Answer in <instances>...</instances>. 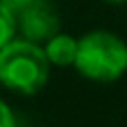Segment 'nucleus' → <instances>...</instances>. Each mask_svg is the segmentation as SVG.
I'll return each instance as SVG.
<instances>
[{"label":"nucleus","instance_id":"nucleus-4","mask_svg":"<svg viewBox=\"0 0 127 127\" xmlns=\"http://www.w3.org/2000/svg\"><path fill=\"white\" fill-rule=\"evenodd\" d=\"M45 56L49 60V65L56 67H69L76 60V51H78V40L74 36L67 33H54L47 42H45Z\"/></svg>","mask_w":127,"mask_h":127},{"label":"nucleus","instance_id":"nucleus-7","mask_svg":"<svg viewBox=\"0 0 127 127\" xmlns=\"http://www.w3.org/2000/svg\"><path fill=\"white\" fill-rule=\"evenodd\" d=\"M2 2H4L13 13H18V11H22L25 7H29V4H31V2H36V0H2Z\"/></svg>","mask_w":127,"mask_h":127},{"label":"nucleus","instance_id":"nucleus-8","mask_svg":"<svg viewBox=\"0 0 127 127\" xmlns=\"http://www.w3.org/2000/svg\"><path fill=\"white\" fill-rule=\"evenodd\" d=\"M107 2H114V4H121V2H127V0H107Z\"/></svg>","mask_w":127,"mask_h":127},{"label":"nucleus","instance_id":"nucleus-5","mask_svg":"<svg viewBox=\"0 0 127 127\" xmlns=\"http://www.w3.org/2000/svg\"><path fill=\"white\" fill-rule=\"evenodd\" d=\"M16 33V13L0 0V47H4Z\"/></svg>","mask_w":127,"mask_h":127},{"label":"nucleus","instance_id":"nucleus-1","mask_svg":"<svg viewBox=\"0 0 127 127\" xmlns=\"http://www.w3.org/2000/svg\"><path fill=\"white\" fill-rule=\"evenodd\" d=\"M49 80V60L38 42L27 38L0 47V83L18 94H38Z\"/></svg>","mask_w":127,"mask_h":127},{"label":"nucleus","instance_id":"nucleus-2","mask_svg":"<svg viewBox=\"0 0 127 127\" xmlns=\"http://www.w3.org/2000/svg\"><path fill=\"white\" fill-rule=\"evenodd\" d=\"M74 67L89 80L114 83L127 71V45L116 33L89 31L78 40Z\"/></svg>","mask_w":127,"mask_h":127},{"label":"nucleus","instance_id":"nucleus-6","mask_svg":"<svg viewBox=\"0 0 127 127\" xmlns=\"http://www.w3.org/2000/svg\"><path fill=\"white\" fill-rule=\"evenodd\" d=\"M0 127H16V118H13V112L11 107L0 98Z\"/></svg>","mask_w":127,"mask_h":127},{"label":"nucleus","instance_id":"nucleus-3","mask_svg":"<svg viewBox=\"0 0 127 127\" xmlns=\"http://www.w3.org/2000/svg\"><path fill=\"white\" fill-rule=\"evenodd\" d=\"M16 27L20 29L22 38L31 40V42H47L54 33H58L60 29V18L56 13V9L45 2V0H36L29 7H25L22 11L16 13Z\"/></svg>","mask_w":127,"mask_h":127}]
</instances>
